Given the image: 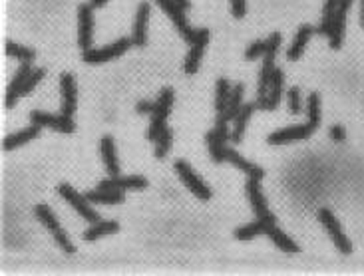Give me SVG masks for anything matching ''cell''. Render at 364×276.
Listing matches in <instances>:
<instances>
[{"instance_id": "6da1fadb", "label": "cell", "mask_w": 364, "mask_h": 276, "mask_svg": "<svg viewBox=\"0 0 364 276\" xmlns=\"http://www.w3.org/2000/svg\"><path fill=\"white\" fill-rule=\"evenodd\" d=\"M281 40L283 38H281L279 32H273L269 36V50L263 56V66H261V74H259V89H257V101L255 104H261L269 94L271 82H273V76H275V58L277 52H279V46H281Z\"/></svg>"}, {"instance_id": "7a4b0ae2", "label": "cell", "mask_w": 364, "mask_h": 276, "mask_svg": "<svg viewBox=\"0 0 364 276\" xmlns=\"http://www.w3.org/2000/svg\"><path fill=\"white\" fill-rule=\"evenodd\" d=\"M171 106H174V92L169 88L162 89L159 92V98L155 101V110L152 113V120H150V127L145 132V137L150 142H155L159 137V133L166 130V120L171 111Z\"/></svg>"}, {"instance_id": "3957f363", "label": "cell", "mask_w": 364, "mask_h": 276, "mask_svg": "<svg viewBox=\"0 0 364 276\" xmlns=\"http://www.w3.org/2000/svg\"><path fill=\"white\" fill-rule=\"evenodd\" d=\"M34 215H36V219L44 225L48 231L52 232V237H54V241L60 244V249L64 251V253H74L76 249H74V244L70 243V239H68V234L64 232L62 229V225L60 221L56 219V215L52 213V209L48 207V205H36L34 207Z\"/></svg>"}, {"instance_id": "277c9868", "label": "cell", "mask_w": 364, "mask_h": 276, "mask_svg": "<svg viewBox=\"0 0 364 276\" xmlns=\"http://www.w3.org/2000/svg\"><path fill=\"white\" fill-rule=\"evenodd\" d=\"M133 44L132 38H120L118 42H111L110 46L104 48H88L82 52V60L86 64H102V62H110L120 58L121 54H126L130 50V46Z\"/></svg>"}, {"instance_id": "5b68a950", "label": "cell", "mask_w": 364, "mask_h": 276, "mask_svg": "<svg viewBox=\"0 0 364 276\" xmlns=\"http://www.w3.org/2000/svg\"><path fill=\"white\" fill-rule=\"evenodd\" d=\"M174 169H176L177 177L181 179V183H183V185H186V187H188L199 201L211 199V195H213V193H211L210 185H205V181H203V179H201V177L191 169V165H189L188 161L177 159Z\"/></svg>"}, {"instance_id": "8992f818", "label": "cell", "mask_w": 364, "mask_h": 276, "mask_svg": "<svg viewBox=\"0 0 364 276\" xmlns=\"http://www.w3.org/2000/svg\"><path fill=\"white\" fill-rule=\"evenodd\" d=\"M159 6H162V11L166 12L167 16L171 18V23L176 24L177 32L181 34V38L186 40V42H195V38H198L199 30L195 28H191L188 23V18H186V8L181 6V4H177L176 0H155Z\"/></svg>"}, {"instance_id": "52a82bcc", "label": "cell", "mask_w": 364, "mask_h": 276, "mask_svg": "<svg viewBox=\"0 0 364 276\" xmlns=\"http://www.w3.org/2000/svg\"><path fill=\"white\" fill-rule=\"evenodd\" d=\"M205 139H207L211 159H213L215 163H223V161H225V147H227V142L231 139L229 123L223 122V120L217 118V125H215L211 132H207Z\"/></svg>"}, {"instance_id": "ba28073f", "label": "cell", "mask_w": 364, "mask_h": 276, "mask_svg": "<svg viewBox=\"0 0 364 276\" xmlns=\"http://www.w3.org/2000/svg\"><path fill=\"white\" fill-rule=\"evenodd\" d=\"M245 193H247V197H249L251 209H253L257 219H263V221L267 222H277L275 215H273V213L269 211V207H267L265 195H263V191H261V179L249 177V179H247V185H245Z\"/></svg>"}, {"instance_id": "9c48e42d", "label": "cell", "mask_w": 364, "mask_h": 276, "mask_svg": "<svg viewBox=\"0 0 364 276\" xmlns=\"http://www.w3.org/2000/svg\"><path fill=\"white\" fill-rule=\"evenodd\" d=\"M319 221H320V225L324 227V231L329 232V237H331V241L334 243V246H336V249H339L342 254L353 253V244H351V241L346 239V234L342 232L341 222L336 221V217L332 215V211L320 209Z\"/></svg>"}, {"instance_id": "30bf717a", "label": "cell", "mask_w": 364, "mask_h": 276, "mask_svg": "<svg viewBox=\"0 0 364 276\" xmlns=\"http://www.w3.org/2000/svg\"><path fill=\"white\" fill-rule=\"evenodd\" d=\"M58 193L62 195V199L66 201L70 207H74V209H76V213L80 215V217H84L88 222L99 221V215L90 207V201L86 199V197H82L76 189L70 187V185H66V183H62V185L58 187Z\"/></svg>"}, {"instance_id": "8fae6325", "label": "cell", "mask_w": 364, "mask_h": 276, "mask_svg": "<svg viewBox=\"0 0 364 276\" xmlns=\"http://www.w3.org/2000/svg\"><path fill=\"white\" fill-rule=\"evenodd\" d=\"M30 122L38 123L42 127H50L60 133H74L76 132V123L72 122V118H68L64 113L54 115V113H48V111H38L34 110L30 113Z\"/></svg>"}, {"instance_id": "7c38bea8", "label": "cell", "mask_w": 364, "mask_h": 276, "mask_svg": "<svg viewBox=\"0 0 364 276\" xmlns=\"http://www.w3.org/2000/svg\"><path fill=\"white\" fill-rule=\"evenodd\" d=\"M94 6L92 4H80L78 8V44L82 50L92 48V36H94Z\"/></svg>"}, {"instance_id": "4fadbf2b", "label": "cell", "mask_w": 364, "mask_h": 276, "mask_svg": "<svg viewBox=\"0 0 364 276\" xmlns=\"http://www.w3.org/2000/svg\"><path fill=\"white\" fill-rule=\"evenodd\" d=\"M315 132V127L310 123H305V125H293V127H283L279 132H273L269 137H267V144L269 145H285L293 144V142H298V139H309L310 135Z\"/></svg>"}, {"instance_id": "5bb4252c", "label": "cell", "mask_w": 364, "mask_h": 276, "mask_svg": "<svg viewBox=\"0 0 364 276\" xmlns=\"http://www.w3.org/2000/svg\"><path fill=\"white\" fill-rule=\"evenodd\" d=\"M207 42H210V30H207V28H201L198 34V38H195V42H191L188 58H186V64H183L188 76L198 74L199 66H201V58H203V52H205Z\"/></svg>"}, {"instance_id": "9a60e30c", "label": "cell", "mask_w": 364, "mask_h": 276, "mask_svg": "<svg viewBox=\"0 0 364 276\" xmlns=\"http://www.w3.org/2000/svg\"><path fill=\"white\" fill-rule=\"evenodd\" d=\"M353 0H341L339 2V8L334 14V23H332V30L329 34V42H331L332 50H339L344 40V28H346V14L351 8Z\"/></svg>"}, {"instance_id": "2e32d148", "label": "cell", "mask_w": 364, "mask_h": 276, "mask_svg": "<svg viewBox=\"0 0 364 276\" xmlns=\"http://www.w3.org/2000/svg\"><path fill=\"white\" fill-rule=\"evenodd\" d=\"M60 89H62V111L68 118L74 115L76 111V101H78V92H76V80L72 74H62L60 77Z\"/></svg>"}, {"instance_id": "e0dca14e", "label": "cell", "mask_w": 364, "mask_h": 276, "mask_svg": "<svg viewBox=\"0 0 364 276\" xmlns=\"http://www.w3.org/2000/svg\"><path fill=\"white\" fill-rule=\"evenodd\" d=\"M150 4L147 2H142L138 6V12H135V18H133L132 26V40L133 46H145L147 42V23H150Z\"/></svg>"}, {"instance_id": "ac0fdd59", "label": "cell", "mask_w": 364, "mask_h": 276, "mask_svg": "<svg viewBox=\"0 0 364 276\" xmlns=\"http://www.w3.org/2000/svg\"><path fill=\"white\" fill-rule=\"evenodd\" d=\"M283 84H285V76H283V70L277 68L275 76H273V82H271V88H269V94L267 98L261 104H257V110L271 111L275 110L277 106L281 104V98H283Z\"/></svg>"}, {"instance_id": "d6986e66", "label": "cell", "mask_w": 364, "mask_h": 276, "mask_svg": "<svg viewBox=\"0 0 364 276\" xmlns=\"http://www.w3.org/2000/svg\"><path fill=\"white\" fill-rule=\"evenodd\" d=\"M99 187L104 189H120V191H128V189H135V191H142L147 187V179L142 175H128V177H110V179H104L99 183Z\"/></svg>"}, {"instance_id": "ffe728a7", "label": "cell", "mask_w": 364, "mask_h": 276, "mask_svg": "<svg viewBox=\"0 0 364 276\" xmlns=\"http://www.w3.org/2000/svg\"><path fill=\"white\" fill-rule=\"evenodd\" d=\"M99 153H102V161L106 165V171L110 173V177L120 175V161H118V151H116V144L110 135L102 137L99 142Z\"/></svg>"}, {"instance_id": "44dd1931", "label": "cell", "mask_w": 364, "mask_h": 276, "mask_svg": "<svg viewBox=\"0 0 364 276\" xmlns=\"http://www.w3.org/2000/svg\"><path fill=\"white\" fill-rule=\"evenodd\" d=\"M40 130H42V125L32 123V125L24 127L23 132L12 133V135H8V137H4V142H2V149H4V151H14L16 147H20V145L36 139V137L40 135Z\"/></svg>"}, {"instance_id": "7402d4cb", "label": "cell", "mask_w": 364, "mask_h": 276, "mask_svg": "<svg viewBox=\"0 0 364 276\" xmlns=\"http://www.w3.org/2000/svg\"><path fill=\"white\" fill-rule=\"evenodd\" d=\"M30 74H32L30 62H23V66L18 68V72L14 74L11 86L6 89V98H4V106H6V108H14V104L18 101V89H20V86L24 84V80L30 76Z\"/></svg>"}, {"instance_id": "603a6c76", "label": "cell", "mask_w": 364, "mask_h": 276, "mask_svg": "<svg viewBox=\"0 0 364 276\" xmlns=\"http://www.w3.org/2000/svg\"><path fill=\"white\" fill-rule=\"evenodd\" d=\"M225 161L233 163L237 169H241L243 173H247L249 177H257V179H263V177H265V171H263L261 167L249 163L241 153H237L231 147H225Z\"/></svg>"}, {"instance_id": "cb8c5ba5", "label": "cell", "mask_w": 364, "mask_h": 276, "mask_svg": "<svg viewBox=\"0 0 364 276\" xmlns=\"http://www.w3.org/2000/svg\"><path fill=\"white\" fill-rule=\"evenodd\" d=\"M313 32H315V28H313V26H307V24L298 28L297 36H295V40H293L291 48H289L287 60H291V62H297L298 58L303 56V52H305L307 44H309Z\"/></svg>"}, {"instance_id": "d4e9b609", "label": "cell", "mask_w": 364, "mask_h": 276, "mask_svg": "<svg viewBox=\"0 0 364 276\" xmlns=\"http://www.w3.org/2000/svg\"><path fill=\"white\" fill-rule=\"evenodd\" d=\"M86 199L90 203H98V205H116V203H123V191L98 187L86 193Z\"/></svg>"}, {"instance_id": "484cf974", "label": "cell", "mask_w": 364, "mask_h": 276, "mask_svg": "<svg viewBox=\"0 0 364 276\" xmlns=\"http://www.w3.org/2000/svg\"><path fill=\"white\" fill-rule=\"evenodd\" d=\"M255 110H257V104H245V106L241 108V111L237 113V118L233 120V122H235L231 132L233 144H241L243 133H245V130H247V123H249V120H251V115H253Z\"/></svg>"}, {"instance_id": "4316f807", "label": "cell", "mask_w": 364, "mask_h": 276, "mask_svg": "<svg viewBox=\"0 0 364 276\" xmlns=\"http://www.w3.org/2000/svg\"><path fill=\"white\" fill-rule=\"evenodd\" d=\"M243 92H245V88H243V84H237V86H233V92H231V98H229V101H227V106H225V110H223V113H219L217 118L219 120H223V122H233L235 118H237V113L241 111L243 108Z\"/></svg>"}, {"instance_id": "83f0119b", "label": "cell", "mask_w": 364, "mask_h": 276, "mask_svg": "<svg viewBox=\"0 0 364 276\" xmlns=\"http://www.w3.org/2000/svg\"><path fill=\"white\" fill-rule=\"evenodd\" d=\"M271 225H277V222H267L263 221V219H257V221L249 222V225L239 227V229L235 231V239H237V241H251V239L259 237V234H267V229H269Z\"/></svg>"}, {"instance_id": "f1b7e54d", "label": "cell", "mask_w": 364, "mask_h": 276, "mask_svg": "<svg viewBox=\"0 0 364 276\" xmlns=\"http://www.w3.org/2000/svg\"><path fill=\"white\" fill-rule=\"evenodd\" d=\"M267 237L277 244V249H281V251H285V253H298V251H301L298 244L295 243L289 234H285V232L281 231L277 225H271V227L267 229Z\"/></svg>"}, {"instance_id": "f546056e", "label": "cell", "mask_w": 364, "mask_h": 276, "mask_svg": "<svg viewBox=\"0 0 364 276\" xmlns=\"http://www.w3.org/2000/svg\"><path fill=\"white\" fill-rule=\"evenodd\" d=\"M120 231V225L116 221H98V222H92V227H90L88 231L84 232V241H98L99 237H106V234H111V232H118Z\"/></svg>"}, {"instance_id": "4dcf8cb0", "label": "cell", "mask_w": 364, "mask_h": 276, "mask_svg": "<svg viewBox=\"0 0 364 276\" xmlns=\"http://www.w3.org/2000/svg\"><path fill=\"white\" fill-rule=\"evenodd\" d=\"M339 2H341V0H324L322 20H320V26L317 28V32L322 34V36H329V34H331L332 23H334V14H336V8H339Z\"/></svg>"}, {"instance_id": "1f68e13d", "label": "cell", "mask_w": 364, "mask_h": 276, "mask_svg": "<svg viewBox=\"0 0 364 276\" xmlns=\"http://www.w3.org/2000/svg\"><path fill=\"white\" fill-rule=\"evenodd\" d=\"M231 84H229V80H225V77H219L217 80V84H215V111H217V115L223 113L225 110V106H227V101L231 98Z\"/></svg>"}, {"instance_id": "d6a6232c", "label": "cell", "mask_w": 364, "mask_h": 276, "mask_svg": "<svg viewBox=\"0 0 364 276\" xmlns=\"http://www.w3.org/2000/svg\"><path fill=\"white\" fill-rule=\"evenodd\" d=\"M4 52L11 58H18L20 62H32L34 58H36V52H34L32 48H26V46L16 44V42H6Z\"/></svg>"}, {"instance_id": "836d02e7", "label": "cell", "mask_w": 364, "mask_h": 276, "mask_svg": "<svg viewBox=\"0 0 364 276\" xmlns=\"http://www.w3.org/2000/svg\"><path fill=\"white\" fill-rule=\"evenodd\" d=\"M171 142H174V132L169 130V127H166L164 132L159 133V137L155 139V157L157 159H164L167 155V151H169V147H171Z\"/></svg>"}, {"instance_id": "e575fe53", "label": "cell", "mask_w": 364, "mask_h": 276, "mask_svg": "<svg viewBox=\"0 0 364 276\" xmlns=\"http://www.w3.org/2000/svg\"><path fill=\"white\" fill-rule=\"evenodd\" d=\"M307 118L309 123L317 130L320 125V98L319 94H309V100H307Z\"/></svg>"}, {"instance_id": "d590c367", "label": "cell", "mask_w": 364, "mask_h": 276, "mask_svg": "<svg viewBox=\"0 0 364 276\" xmlns=\"http://www.w3.org/2000/svg\"><path fill=\"white\" fill-rule=\"evenodd\" d=\"M46 70L44 68H38V70H32V74L24 80V84L20 86V89H18V98H23V96H26V94H30L36 86H38V82L44 77Z\"/></svg>"}, {"instance_id": "8d00e7d4", "label": "cell", "mask_w": 364, "mask_h": 276, "mask_svg": "<svg viewBox=\"0 0 364 276\" xmlns=\"http://www.w3.org/2000/svg\"><path fill=\"white\" fill-rule=\"evenodd\" d=\"M269 50V40H259V42H253L245 50V60H257V58H263Z\"/></svg>"}, {"instance_id": "74e56055", "label": "cell", "mask_w": 364, "mask_h": 276, "mask_svg": "<svg viewBox=\"0 0 364 276\" xmlns=\"http://www.w3.org/2000/svg\"><path fill=\"white\" fill-rule=\"evenodd\" d=\"M289 111L293 115L301 113V92H298V88L289 89Z\"/></svg>"}, {"instance_id": "f35d334b", "label": "cell", "mask_w": 364, "mask_h": 276, "mask_svg": "<svg viewBox=\"0 0 364 276\" xmlns=\"http://www.w3.org/2000/svg\"><path fill=\"white\" fill-rule=\"evenodd\" d=\"M231 2V14L235 18H243L247 12V0H229Z\"/></svg>"}, {"instance_id": "ab89813d", "label": "cell", "mask_w": 364, "mask_h": 276, "mask_svg": "<svg viewBox=\"0 0 364 276\" xmlns=\"http://www.w3.org/2000/svg\"><path fill=\"white\" fill-rule=\"evenodd\" d=\"M135 110H138V113H144V115H152L155 110V101H140L138 106H135Z\"/></svg>"}, {"instance_id": "60d3db41", "label": "cell", "mask_w": 364, "mask_h": 276, "mask_svg": "<svg viewBox=\"0 0 364 276\" xmlns=\"http://www.w3.org/2000/svg\"><path fill=\"white\" fill-rule=\"evenodd\" d=\"M331 137L334 139V142H344V137H346V130H344L342 125H332Z\"/></svg>"}, {"instance_id": "b9f144b4", "label": "cell", "mask_w": 364, "mask_h": 276, "mask_svg": "<svg viewBox=\"0 0 364 276\" xmlns=\"http://www.w3.org/2000/svg\"><path fill=\"white\" fill-rule=\"evenodd\" d=\"M90 4H92L94 8H102V6L108 4V0H90Z\"/></svg>"}, {"instance_id": "7bdbcfd3", "label": "cell", "mask_w": 364, "mask_h": 276, "mask_svg": "<svg viewBox=\"0 0 364 276\" xmlns=\"http://www.w3.org/2000/svg\"><path fill=\"white\" fill-rule=\"evenodd\" d=\"M177 4H181V6H183V8H189V6H191V4H189V0H176Z\"/></svg>"}, {"instance_id": "ee69618b", "label": "cell", "mask_w": 364, "mask_h": 276, "mask_svg": "<svg viewBox=\"0 0 364 276\" xmlns=\"http://www.w3.org/2000/svg\"><path fill=\"white\" fill-rule=\"evenodd\" d=\"M360 24H363V28H364V0H363V16H360Z\"/></svg>"}]
</instances>
